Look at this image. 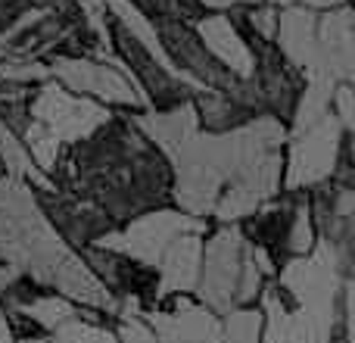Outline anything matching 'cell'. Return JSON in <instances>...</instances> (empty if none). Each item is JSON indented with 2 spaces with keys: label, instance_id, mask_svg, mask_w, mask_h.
Segmentation results:
<instances>
[{
  "label": "cell",
  "instance_id": "cell-16",
  "mask_svg": "<svg viewBox=\"0 0 355 343\" xmlns=\"http://www.w3.org/2000/svg\"><path fill=\"white\" fill-rule=\"evenodd\" d=\"M221 343H262V309L234 306L221 321Z\"/></svg>",
  "mask_w": 355,
  "mask_h": 343
},
{
  "label": "cell",
  "instance_id": "cell-10",
  "mask_svg": "<svg viewBox=\"0 0 355 343\" xmlns=\"http://www.w3.org/2000/svg\"><path fill=\"white\" fill-rule=\"evenodd\" d=\"M318 75L334 78L337 85H352L355 75V31H352V10L334 6L324 16H318Z\"/></svg>",
  "mask_w": 355,
  "mask_h": 343
},
{
  "label": "cell",
  "instance_id": "cell-22",
  "mask_svg": "<svg viewBox=\"0 0 355 343\" xmlns=\"http://www.w3.org/2000/svg\"><path fill=\"white\" fill-rule=\"evenodd\" d=\"M0 343H16V337H12V328H10V319H6L3 306H0Z\"/></svg>",
  "mask_w": 355,
  "mask_h": 343
},
{
  "label": "cell",
  "instance_id": "cell-3",
  "mask_svg": "<svg viewBox=\"0 0 355 343\" xmlns=\"http://www.w3.org/2000/svg\"><path fill=\"white\" fill-rule=\"evenodd\" d=\"M50 78L62 85L66 91L87 97L94 103L110 106H125V110H141L144 94L125 72L122 60H94V56H53L47 66Z\"/></svg>",
  "mask_w": 355,
  "mask_h": 343
},
{
  "label": "cell",
  "instance_id": "cell-18",
  "mask_svg": "<svg viewBox=\"0 0 355 343\" xmlns=\"http://www.w3.org/2000/svg\"><path fill=\"white\" fill-rule=\"evenodd\" d=\"M243 22L250 28V35L262 37V41H275V28H277V10L275 6H250L243 12Z\"/></svg>",
  "mask_w": 355,
  "mask_h": 343
},
{
  "label": "cell",
  "instance_id": "cell-14",
  "mask_svg": "<svg viewBox=\"0 0 355 343\" xmlns=\"http://www.w3.org/2000/svg\"><path fill=\"white\" fill-rule=\"evenodd\" d=\"M190 103H193V110H196L200 131H209V135H225V131H234L256 119L231 91L200 87V91H193Z\"/></svg>",
  "mask_w": 355,
  "mask_h": 343
},
{
  "label": "cell",
  "instance_id": "cell-13",
  "mask_svg": "<svg viewBox=\"0 0 355 343\" xmlns=\"http://www.w3.org/2000/svg\"><path fill=\"white\" fill-rule=\"evenodd\" d=\"M202 240L206 231H187L168 244L162 259L156 262V278H159V296L175 294H193L200 281V262H202Z\"/></svg>",
  "mask_w": 355,
  "mask_h": 343
},
{
  "label": "cell",
  "instance_id": "cell-21",
  "mask_svg": "<svg viewBox=\"0 0 355 343\" xmlns=\"http://www.w3.org/2000/svg\"><path fill=\"white\" fill-rule=\"evenodd\" d=\"M271 3H284V6H309V10H312V6H343L346 0H271Z\"/></svg>",
  "mask_w": 355,
  "mask_h": 343
},
{
  "label": "cell",
  "instance_id": "cell-23",
  "mask_svg": "<svg viewBox=\"0 0 355 343\" xmlns=\"http://www.w3.org/2000/svg\"><path fill=\"white\" fill-rule=\"evenodd\" d=\"M200 6H206V10H218V12H225V10H231V6H237V0H196Z\"/></svg>",
  "mask_w": 355,
  "mask_h": 343
},
{
  "label": "cell",
  "instance_id": "cell-11",
  "mask_svg": "<svg viewBox=\"0 0 355 343\" xmlns=\"http://www.w3.org/2000/svg\"><path fill=\"white\" fill-rule=\"evenodd\" d=\"M193 31L200 37V44L212 53V60L221 69L234 75V78H250L256 60H252V50L246 44V35L240 31V25L234 22L225 12H215V16H200L193 22Z\"/></svg>",
  "mask_w": 355,
  "mask_h": 343
},
{
  "label": "cell",
  "instance_id": "cell-2",
  "mask_svg": "<svg viewBox=\"0 0 355 343\" xmlns=\"http://www.w3.org/2000/svg\"><path fill=\"white\" fill-rule=\"evenodd\" d=\"M75 250L53 231L31 184L0 175V262L16 275L53 287V278Z\"/></svg>",
  "mask_w": 355,
  "mask_h": 343
},
{
  "label": "cell",
  "instance_id": "cell-8",
  "mask_svg": "<svg viewBox=\"0 0 355 343\" xmlns=\"http://www.w3.org/2000/svg\"><path fill=\"white\" fill-rule=\"evenodd\" d=\"M144 315L159 343H221V319L202 303L187 300V294H175L168 309Z\"/></svg>",
  "mask_w": 355,
  "mask_h": 343
},
{
  "label": "cell",
  "instance_id": "cell-1",
  "mask_svg": "<svg viewBox=\"0 0 355 343\" xmlns=\"http://www.w3.org/2000/svg\"><path fill=\"white\" fill-rule=\"evenodd\" d=\"M56 172L66 175L75 200L91 203L116 228L144 212L172 206V162L131 119L112 116L103 128L72 144Z\"/></svg>",
  "mask_w": 355,
  "mask_h": 343
},
{
  "label": "cell",
  "instance_id": "cell-19",
  "mask_svg": "<svg viewBox=\"0 0 355 343\" xmlns=\"http://www.w3.org/2000/svg\"><path fill=\"white\" fill-rule=\"evenodd\" d=\"M116 343H159L153 334V328L141 319V315H128V319H119L116 325Z\"/></svg>",
  "mask_w": 355,
  "mask_h": 343
},
{
  "label": "cell",
  "instance_id": "cell-9",
  "mask_svg": "<svg viewBox=\"0 0 355 343\" xmlns=\"http://www.w3.org/2000/svg\"><path fill=\"white\" fill-rule=\"evenodd\" d=\"M37 194V190H35ZM47 221L53 225V231L66 240L69 246H94L103 234H110L112 221L106 219L100 209H94L91 203L75 200L72 194H62V190H50V194H37Z\"/></svg>",
  "mask_w": 355,
  "mask_h": 343
},
{
  "label": "cell",
  "instance_id": "cell-20",
  "mask_svg": "<svg viewBox=\"0 0 355 343\" xmlns=\"http://www.w3.org/2000/svg\"><path fill=\"white\" fill-rule=\"evenodd\" d=\"M331 112L337 116V122L346 131L355 128V97H352V85H337L331 97Z\"/></svg>",
  "mask_w": 355,
  "mask_h": 343
},
{
  "label": "cell",
  "instance_id": "cell-7",
  "mask_svg": "<svg viewBox=\"0 0 355 343\" xmlns=\"http://www.w3.org/2000/svg\"><path fill=\"white\" fill-rule=\"evenodd\" d=\"M28 119L47 128L60 144H78L97 128H103L112 112L103 103H94L87 97L66 91L53 78L35 87L28 100Z\"/></svg>",
  "mask_w": 355,
  "mask_h": 343
},
{
  "label": "cell",
  "instance_id": "cell-6",
  "mask_svg": "<svg viewBox=\"0 0 355 343\" xmlns=\"http://www.w3.org/2000/svg\"><path fill=\"white\" fill-rule=\"evenodd\" d=\"M246 256H250V244H246L240 225H221L218 231H212V237L202 240L200 281H196L193 294L215 315H225L227 309H234V294H237Z\"/></svg>",
  "mask_w": 355,
  "mask_h": 343
},
{
  "label": "cell",
  "instance_id": "cell-17",
  "mask_svg": "<svg viewBox=\"0 0 355 343\" xmlns=\"http://www.w3.org/2000/svg\"><path fill=\"white\" fill-rule=\"evenodd\" d=\"M315 244H318V231H315L312 212H309L306 194H302V196H300V203H296L293 221H290V231H287V244H284V259H293V256H306V253H312V246H315Z\"/></svg>",
  "mask_w": 355,
  "mask_h": 343
},
{
  "label": "cell",
  "instance_id": "cell-12",
  "mask_svg": "<svg viewBox=\"0 0 355 343\" xmlns=\"http://www.w3.org/2000/svg\"><path fill=\"white\" fill-rule=\"evenodd\" d=\"M318 12L309 6H287L284 12H277V28H275V47L296 72L318 75Z\"/></svg>",
  "mask_w": 355,
  "mask_h": 343
},
{
  "label": "cell",
  "instance_id": "cell-24",
  "mask_svg": "<svg viewBox=\"0 0 355 343\" xmlns=\"http://www.w3.org/2000/svg\"><path fill=\"white\" fill-rule=\"evenodd\" d=\"M16 343H53L47 337V334H37V337H22V340H16Z\"/></svg>",
  "mask_w": 355,
  "mask_h": 343
},
{
  "label": "cell",
  "instance_id": "cell-4",
  "mask_svg": "<svg viewBox=\"0 0 355 343\" xmlns=\"http://www.w3.org/2000/svg\"><path fill=\"white\" fill-rule=\"evenodd\" d=\"M346 135H352V131H346L334 112H327L324 119L309 125L306 131L287 135L290 150L284 156L281 187L290 190V194H302V190H312L318 184L331 181L334 172H337L340 147H343Z\"/></svg>",
  "mask_w": 355,
  "mask_h": 343
},
{
  "label": "cell",
  "instance_id": "cell-15",
  "mask_svg": "<svg viewBox=\"0 0 355 343\" xmlns=\"http://www.w3.org/2000/svg\"><path fill=\"white\" fill-rule=\"evenodd\" d=\"M12 312H22L25 319L37 328V331H50V334H53L60 325H66L69 319H75V315H78V306H75V303H69L66 296L53 294V290H44L37 300H31L28 306H22V309H12Z\"/></svg>",
  "mask_w": 355,
  "mask_h": 343
},
{
  "label": "cell",
  "instance_id": "cell-5",
  "mask_svg": "<svg viewBox=\"0 0 355 343\" xmlns=\"http://www.w3.org/2000/svg\"><path fill=\"white\" fill-rule=\"evenodd\" d=\"M187 231H209L206 219H193V215L181 212V209L166 206V209H153V212H144V215H137V219L125 221V225L112 228V231L103 234L94 246L122 253V256L135 259V262H144V265H150V269H156V262H159L162 253L168 250V244Z\"/></svg>",
  "mask_w": 355,
  "mask_h": 343
}]
</instances>
